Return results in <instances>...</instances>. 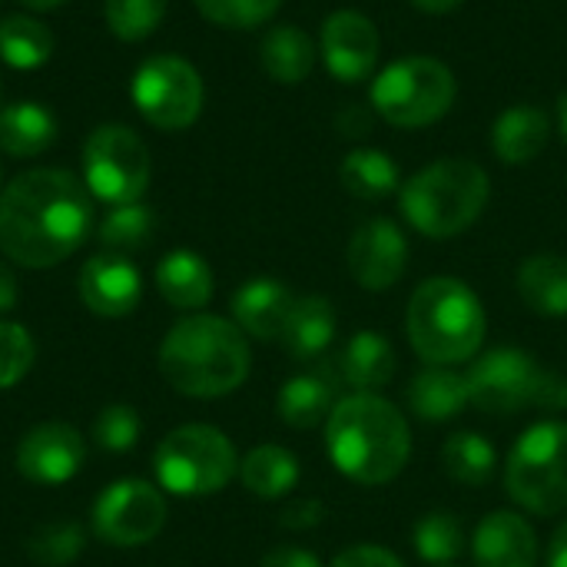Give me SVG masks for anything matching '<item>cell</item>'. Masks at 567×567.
Returning a JSON list of instances; mask_svg holds the SVG:
<instances>
[{"label": "cell", "instance_id": "10", "mask_svg": "<svg viewBox=\"0 0 567 567\" xmlns=\"http://www.w3.org/2000/svg\"><path fill=\"white\" fill-rule=\"evenodd\" d=\"M150 150L146 143L123 123L96 126L83 143V183L90 196L123 206L140 203L150 186Z\"/></svg>", "mask_w": 567, "mask_h": 567}, {"label": "cell", "instance_id": "35", "mask_svg": "<svg viewBox=\"0 0 567 567\" xmlns=\"http://www.w3.org/2000/svg\"><path fill=\"white\" fill-rule=\"evenodd\" d=\"M282 0H196V10L223 30H252L266 23Z\"/></svg>", "mask_w": 567, "mask_h": 567}, {"label": "cell", "instance_id": "15", "mask_svg": "<svg viewBox=\"0 0 567 567\" xmlns=\"http://www.w3.org/2000/svg\"><path fill=\"white\" fill-rule=\"evenodd\" d=\"M86 458V445L76 429L63 422H43L30 429L17 449V468L33 485H63L70 482Z\"/></svg>", "mask_w": 567, "mask_h": 567}, {"label": "cell", "instance_id": "6", "mask_svg": "<svg viewBox=\"0 0 567 567\" xmlns=\"http://www.w3.org/2000/svg\"><path fill=\"white\" fill-rule=\"evenodd\" d=\"M468 402L485 415H515L528 409H567V382L538 365L522 349H492L482 355L468 375Z\"/></svg>", "mask_w": 567, "mask_h": 567}, {"label": "cell", "instance_id": "28", "mask_svg": "<svg viewBox=\"0 0 567 567\" xmlns=\"http://www.w3.org/2000/svg\"><path fill=\"white\" fill-rule=\"evenodd\" d=\"M243 485L259 498H282L299 482V458L282 445H259L239 462Z\"/></svg>", "mask_w": 567, "mask_h": 567}, {"label": "cell", "instance_id": "27", "mask_svg": "<svg viewBox=\"0 0 567 567\" xmlns=\"http://www.w3.org/2000/svg\"><path fill=\"white\" fill-rule=\"evenodd\" d=\"M262 66L276 83H302L316 63V43L299 27H272L259 47Z\"/></svg>", "mask_w": 567, "mask_h": 567}, {"label": "cell", "instance_id": "2", "mask_svg": "<svg viewBox=\"0 0 567 567\" xmlns=\"http://www.w3.org/2000/svg\"><path fill=\"white\" fill-rule=\"evenodd\" d=\"M326 452L346 478L359 485H385L412 455L409 422L375 392H355L332 409Z\"/></svg>", "mask_w": 567, "mask_h": 567}, {"label": "cell", "instance_id": "1", "mask_svg": "<svg viewBox=\"0 0 567 567\" xmlns=\"http://www.w3.org/2000/svg\"><path fill=\"white\" fill-rule=\"evenodd\" d=\"M93 226V196L66 169L40 166L0 189V252L23 269L73 256Z\"/></svg>", "mask_w": 567, "mask_h": 567}, {"label": "cell", "instance_id": "25", "mask_svg": "<svg viewBox=\"0 0 567 567\" xmlns=\"http://www.w3.org/2000/svg\"><path fill=\"white\" fill-rule=\"evenodd\" d=\"M551 123L538 106H512L498 116L492 130V146L502 163H532L548 143Z\"/></svg>", "mask_w": 567, "mask_h": 567}, {"label": "cell", "instance_id": "16", "mask_svg": "<svg viewBox=\"0 0 567 567\" xmlns=\"http://www.w3.org/2000/svg\"><path fill=\"white\" fill-rule=\"evenodd\" d=\"M143 279L140 269L120 252H100L80 269V299L90 312L103 319L130 316L140 306Z\"/></svg>", "mask_w": 567, "mask_h": 567}, {"label": "cell", "instance_id": "38", "mask_svg": "<svg viewBox=\"0 0 567 567\" xmlns=\"http://www.w3.org/2000/svg\"><path fill=\"white\" fill-rule=\"evenodd\" d=\"M140 429H143V425H140L136 409H130V405H110V409H103V412L96 415V422H93V439H96L100 449L126 452V449L136 445Z\"/></svg>", "mask_w": 567, "mask_h": 567}, {"label": "cell", "instance_id": "47", "mask_svg": "<svg viewBox=\"0 0 567 567\" xmlns=\"http://www.w3.org/2000/svg\"><path fill=\"white\" fill-rule=\"evenodd\" d=\"M442 567H452V565H442Z\"/></svg>", "mask_w": 567, "mask_h": 567}, {"label": "cell", "instance_id": "9", "mask_svg": "<svg viewBox=\"0 0 567 567\" xmlns=\"http://www.w3.org/2000/svg\"><path fill=\"white\" fill-rule=\"evenodd\" d=\"M455 100V76L435 56H405L385 66L372 83L375 113L402 130H419L449 113Z\"/></svg>", "mask_w": 567, "mask_h": 567}, {"label": "cell", "instance_id": "29", "mask_svg": "<svg viewBox=\"0 0 567 567\" xmlns=\"http://www.w3.org/2000/svg\"><path fill=\"white\" fill-rule=\"evenodd\" d=\"M53 56V30L27 13L0 20V60L13 70H37Z\"/></svg>", "mask_w": 567, "mask_h": 567}, {"label": "cell", "instance_id": "32", "mask_svg": "<svg viewBox=\"0 0 567 567\" xmlns=\"http://www.w3.org/2000/svg\"><path fill=\"white\" fill-rule=\"evenodd\" d=\"M415 551L429 565H452L465 551V528H462V522L452 512H429L415 525Z\"/></svg>", "mask_w": 567, "mask_h": 567}, {"label": "cell", "instance_id": "45", "mask_svg": "<svg viewBox=\"0 0 567 567\" xmlns=\"http://www.w3.org/2000/svg\"><path fill=\"white\" fill-rule=\"evenodd\" d=\"M23 7H30V10H56V7H63L66 0H20Z\"/></svg>", "mask_w": 567, "mask_h": 567}, {"label": "cell", "instance_id": "20", "mask_svg": "<svg viewBox=\"0 0 567 567\" xmlns=\"http://www.w3.org/2000/svg\"><path fill=\"white\" fill-rule=\"evenodd\" d=\"M336 339V309L322 296H306L292 302V312L282 329V346L296 362L319 359Z\"/></svg>", "mask_w": 567, "mask_h": 567}, {"label": "cell", "instance_id": "4", "mask_svg": "<svg viewBox=\"0 0 567 567\" xmlns=\"http://www.w3.org/2000/svg\"><path fill=\"white\" fill-rule=\"evenodd\" d=\"M405 329L412 349L429 365L449 369L478 355L485 342V309L465 282L435 276L415 289Z\"/></svg>", "mask_w": 567, "mask_h": 567}, {"label": "cell", "instance_id": "26", "mask_svg": "<svg viewBox=\"0 0 567 567\" xmlns=\"http://www.w3.org/2000/svg\"><path fill=\"white\" fill-rule=\"evenodd\" d=\"M339 375L346 385H352L355 392H375L385 389L395 375V352L392 342L385 336L375 332H359L349 339L342 362H339Z\"/></svg>", "mask_w": 567, "mask_h": 567}, {"label": "cell", "instance_id": "13", "mask_svg": "<svg viewBox=\"0 0 567 567\" xmlns=\"http://www.w3.org/2000/svg\"><path fill=\"white\" fill-rule=\"evenodd\" d=\"M409 266V243L392 219H369L355 229L349 243V272L352 279L369 289L382 292L392 289Z\"/></svg>", "mask_w": 567, "mask_h": 567}, {"label": "cell", "instance_id": "41", "mask_svg": "<svg viewBox=\"0 0 567 567\" xmlns=\"http://www.w3.org/2000/svg\"><path fill=\"white\" fill-rule=\"evenodd\" d=\"M262 567H322V561L302 548H276L262 558Z\"/></svg>", "mask_w": 567, "mask_h": 567}, {"label": "cell", "instance_id": "19", "mask_svg": "<svg viewBox=\"0 0 567 567\" xmlns=\"http://www.w3.org/2000/svg\"><path fill=\"white\" fill-rule=\"evenodd\" d=\"M336 375L326 369L306 372V375H292L282 389H279V419L289 429H316L319 422H326L332 415L336 402Z\"/></svg>", "mask_w": 567, "mask_h": 567}, {"label": "cell", "instance_id": "43", "mask_svg": "<svg viewBox=\"0 0 567 567\" xmlns=\"http://www.w3.org/2000/svg\"><path fill=\"white\" fill-rule=\"evenodd\" d=\"M548 567H567V522L555 532L548 548Z\"/></svg>", "mask_w": 567, "mask_h": 567}, {"label": "cell", "instance_id": "8", "mask_svg": "<svg viewBox=\"0 0 567 567\" xmlns=\"http://www.w3.org/2000/svg\"><path fill=\"white\" fill-rule=\"evenodd\" d=\"M505 488L532 515H558L567 508V422L532 425L505 462Z\"/></svg>", "mask_w": 567, "mask_h": 567}, {"label": "cell", "instance_id": "3", "mask_svg": "<svg viewBox=\"0 0 567 567\" xmlns=\"http://www.w3.org/2000/svg\"><path fill=\"white\" fill-rule=\"evenodd\" d=\"M246 332L219 316H189L169 329L159 346L163 379L193 399H219L236 392L249 375Z\"/></svg>", "mask_w": 567, "mask_h": 567}, {"label": "cell", "instance_id": "33", "mask_svg": "<svg viewBox=\"0 0 567 567\" xmlns=\"http://www.w3.org/2000/svg\"><path fill=\"white\" fill-rule=\"evenodd\" d=\"M153 223L156 219H153V209L150 206H143V203H123V206H113L103 216L96 236L106 246V252H120L123 256L130 249L146 246V239L153 233Z\"/></svg>", "mask_w": 567, "mask_h": 567}, {"label": "cell", "instance_id": "36", "mask_svg": "<svg viewBox=\"0 0 567 567\" xmlns=\"http://www.w3.org/2000/svg\"><path fill=\"white\" fill-rule=\"evenodd\" d=\"M33 339L17 322H0V392L23 382L33 365Z\"/></svg>", "mask_w": 567, "mask_h": 567}, {"label": "cell", "instance_id": "22", "mask_svg": "<svg viewBox=\"0 0 567 567\" xmlns=\"http://www.w3.org/2000/svg\"><path fill=\"white\" fill-rule=\"evenodd\" d=\"M156 289L176 309H203L213 299V269L203 256L176 249L156 266Z\"/></svg>", "mask_w": 567, "mask_h": 567}, {"label": "cell", "instance_id": "5", "mask_svg": "<svg viewBox=\"0 0 567 567\" xmlns=\"http://www.w3.org/2000/svg\"><path fill=\"white\" fill-rule=\"evenodd\" d=\"M492 193L488 173L472 159H439L419 169L399 193L402 216L429 239L465 233L485 209Z\"/></svg>", "mask_w": 567, "mask_h": 567}, {"label": "cell", "instance_id": "12", "mask_svg": "<svg viewBox=\"0 0 567 567\" xmlns=\"http://www.w3.org/2000/svg\"><path fill=\"white\" fill-rule=\"evenodd\" d=\"M166 525L163 495L140 478L113 482L93 505V532L113 548H140Z\"/></svg>", "mask_w": 567, "mask_h": 567}, {"label": "cell", "instance_id": "7", "mask_svg": "<svg viewBox=\"0 0 567 567\" xmlns=\"http://www.w3.org/2000/svg\"><path fill=\"white\" fill-rule=\"evenodd\" d=\"M239 468L233 442L213 429V425H183L169 432L156 455H153V472L156 482L169 495L183 498H203L223 492Z\"/></svg>", "mask_w": 567, "mask_h": 567}, {"label": "cell", "instance_id": "23", "mask_svg": "<svg viewBox=\"0 0 567 567\" xmlns=\"http://www.w3.org/2000/svg\"><path fill=\"white\" fill-rule=\"evenodd\" d=\"M518 296L522 302L538 312L561 319L567 316V259L555 252H542L522 262L518 269Z\"/></svg>", "mask_w": 567, "mask_h": 567}, {"label": "cell", "instance_id": "46", "mask_svg": "<svg viewBox=\"0 0 567 567\" xmlns=\"http://www.w3.org/2000/svg\"><path fill=\"white\" fill-rule=\"evenodd\" d=\"M561 136L567 140V96L561 100Z\"/></svg>", "mask_w": 567, "mask_h": 567}, {"label": "cell", "instance_id": "40", "mask_svg": "<svg viewBox=\"0 0 567 567\" xmlns=\"http://www.w3.org/2000/svg\"><path fill=\"white\" fill-rule=\"evenodd\" d=\"M322 518H326V505L316 502V498H302V502H292L279 515V525L289 528V532H309V528L322 525Z\"/></svg>", "mask_w": 567, "mask_h": 567}, {"label": "cell", "instance_id": "21", "mask_svg": "<svg viewBox=\"0 0 567 567\" xmlns=\"http://www.w3.org/2000/svg\"><path fill=\"white\" fill-rule=\"evenodd\" d=\"M56 140V116L33 103V100H20V103H7L0 110V150L7 156L27 159V156H40L43 150H50Z\"/></svg>", "mask_w": 567, "mask_h": 567}, {"label": "cell", "instance_id": "24", "mask_svg": "<svg viewBox=\"0 0 567 567\" xmlns=\"http://www.w3.org/2000/svg\"><path fill=\"white\" fill-rule=\"evenodd\" d=\"M405 399L419 419L449 422L468 405V382H465V375H458L445 365H435L412 379V385L405 389Z\"/></svg>", "mask_w": 567, "mask_h": 567}, {"label": "cell", "instance_id": "17", "mask_svg": "<svg viewBox=\"0 0 567 567\" xmlns=\"http://www.w3.org/2000/svg\"><path fill=\"white\" fill-rule=\"evenodd\" d=\"M475 567H538L535 528L515 512H492L472 538Z\"/></svg>", "mask_w": 567, "mask_h": 567}, {"label": "cell", "instance_id": "44", "mask_svg": "<svg viewBox=\"0 0 567 567\" xmlns=\"http://www.w3.org/2000/svg\"><path fill=\"white\" fill-rule=\"evenodd\" d=\"M419 10H425V13H449V10H455V7H462L465 0H412Z\"/></svg>", "mask_w": 567, "mask_h": 567}, {"label": "cell", "instance_id": "14", "mask_svg": "<svg viewBox=\"0 0 567 567\" xmlns=\"http://www.w3.org/2000/svg\"><path fill=\"white\" fill-rule=\"evenodd\" d=\"M379 47H382V40H379L375 23L359 10H336L322 23L319 50H322L329 73L339 76L342 83H359V80L372 76V70L379 63Z\"/></svg>", "mask_w": 567, "mask_h": 567}, {"label": "cell", "instance_id": "37", "mask_svg": "<svg viewBox=\"0 0 567 567\" xmlns=\"http://www.w3.org/2000/svg\"><path fill=\"white\" fill-rule=\"evenodd\" d=\"M30 558L40 565H66L83 551V532L76 525H50L40 528L30 545H27Z\"/></svg>", "mask_w": 567, "mask_h": 567}, {"label": "cell", "instance_id": "42", "mask_svg": "<svg viewBox=\"0 0 567 567\" xmlns=\"http://www.w3.org/2000/svg\"><path fill=\"white\" fill-rule=\"evenodd\" d=\"M17 306V279L7 262H0V312H10Z\"/></svg>", "mask_w": 567, "mask_h": 567}, {"label": "cell", "instance_id": "39", "mask_svg": "<svg viewBox=\"0 0 567 567\" xmlns=\"http://www.w3.org/2000/svg\"><path fill=\"white\" fill-rule=\"evenodd\" d=\"M329 567H405L392 551L385 548H375V545H355V548H346L336 561Z\"/></svg>", "mask_w": 567, "mask_h": 567}, {"label": "cell", "instance_id": "18", "mask_svg": "<svg viewBox=\"0 0 567 567\" xmlns=\"http://www.w3.org/2000/svg\"><path fill=\"white\" fill-rule=\"evenodd\" d=\"M292 292L276 282V279H252L246 286H239V292L233 296V316L236 326L262 342L282 339L286 319L292 312Z\"/></svg>", "mask_w": 567, "mask_h": 567}, {"label": "cell", "instance_id": "31", "mask_svg": "<svg viewBox=\"0 0 567 567\" xmlns=\"http://www.w3.org/2000/svg\"><path fill=\"white\" fill-rule=\"evenodd\" d=\"M495 449L485 442L478 432H458L445 442L442 449V465L445 472L468 488H482L495 475Z\"/></svg>", "mask_w": 567, "mask_h": 567}, {"label": "cell", "instance_id": "11", "mask_svg": "<svg viewBox=\"0 0 567 567\" xmlns=\"http://www.w3.org/2000/svg\"><path fill=\"white\" fill-rule=\"evenodd\" d=\"M130 96L150 126L176 133L193 126L203 110V76L189 60L156 53L143 60L140 70L133 73Z\"/></svg>", "mask_w": 567, "mask_h": 567}, {"label": "cell", "instance_id": "34", "mask_svg": "<svg viewBox=\"0 0 567 567\" xmlns=\"http://www.w3.org/2000/svg\"><path fill=\"white\" fill-rule=\"evenodd\" d=\"M169 0H103V17L113 37L136 43L146 40L166 17Z\"/></svg>", "mask_w": 567, "mask_h": 567}, {"label": "cell", "instance_id": "30", "mask_svg": "<svg viewBox=\"0 0 567 567\" xmlns=\"http://www.w3.org/2000/svg\"><path fill=\"white\" fill-rule=\"evenodd\" d=\"M342 186L359 199H385L399 189V166L382 150H352L339 166Z\"/></svg>", "mask_w": 567, "mask_h": 567}]
</instances>
